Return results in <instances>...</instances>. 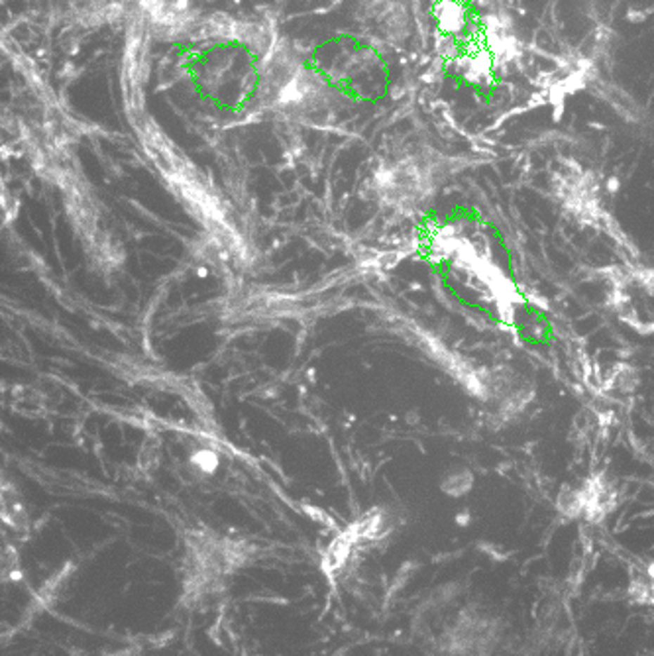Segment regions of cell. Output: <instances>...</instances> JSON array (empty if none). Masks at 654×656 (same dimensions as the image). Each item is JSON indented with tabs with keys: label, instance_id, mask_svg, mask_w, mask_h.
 <instances>
[{
	"label": "cell",
	"instance_id": "1",
	"mask_svg": "<svg viewBox=\"0 0 654 656\" xmlns=\"http://www.w3.org/2000/svg\"><path fill=\"white\" fill-rule=\"evenodd\" d=\"M579 487H582L584 501H586L584 517L589 523H599L617 503V494L613 485L607 484L603 476H594Z\"/></svg>",
	"mask_w": 654,
	"mask_h": 656
},
{
	"label": "cell",
	"instance_id": "2",
	"mask_svg": "<svg viewBox=\"0 0 654 656\" xmlns=\"http://www.w3.org/2000/svg\"><path fill=\"white\" fill-rule=\"evenodd\" d=\"M493 56L489 51H474V53H468L464 59L460 61L462 67V77L466 81L474 83V85H485L492 81L493 75Z\"/></svg>",
	"mask_w": 654,
	"mask_h": 656
},
{
	"label": "cell",
	"instance_id": "3",
	"mask_svg": "<svg viewBox=\"0 0 654 656\" xmlns=\"http://www.w3.org/2000/svg\"><path fill=\"white\" fill-rule=\"evenodd\" d=\"M436 20H438V28L448 36V34L462 30L466 24V10L456 0H442L436 6Z\"/></svg>",
	"mask_w": 654,
	"mask_h": 656
},
{
	"label": "cell",
	"instance_id": "4",
	"mask_svg": "<svg viewBox=\"0 0 654 656\" xmlns=\"http://www.w3.org/2000/svg\"><path fill=\"white\" fill-rule=\"evenodd\" d=\"M556 507H558L560 513L564 515V517H570V519L584 517L586 501H584L582 487H570V485H564V487L560 489Z\"/></svg>",
	"mask_w": 654,
	"mask_h": 656
},
{
	"label": "cell",
	"instance_id": "5",
	"mask_svg": "<svg viewBox=\"0 0 654 656\" xmlns=\"http://www.w3.org/2000/svg\"><path fill=\"white\" fill-rule=\"evenodd\" d=\"M472 487H474V474L470 470H464V468L446 474L442 484H440L442 494H446L448 497H464L472 491Z\"/></svg>",
	"mask_w": 654,
	"mask_h": 656
},
{
	"label": "cell",
	"instance_id": "6",
	"mask_svg": "<svg viewBox=\"0 0 654 656\" xmlns=\"http://www.w3.org/2000/svg\"><path fill=\"white\" fill-rule=\"evenodd\" d=\"M629 596L639 605H653V584L650 580H633L629 586Z\"/></svg>",
	"mask_w": 654,
	"mask_h": 656
},
{
	"label": "cell",
	"instance_id": "7",
	"mask_svg": "<svg viewBox=\"0 0 654 656\" xmlns=\"http://www.w3.org/2000/svg\"><path fill=\"white\" fill-rule=\"evenodd\" d=\"M480 551L484 552L485 556L495 564H503L511 558V552L507 551L501 544H495V542H480Z\"/></svg>",
	"mask_w": 654,
	"mask_h": 656
},
{
	"label": "cell",
	"instance_id": "8",
	"mask_svg": "<svg viewBox=\"0 0 654 656\" xmlns=\"http://www.w3.org/2000/svg\"><path fill=\"white\" fill-rule=\"evenodd\" d=\"M193 464L197 468H200L203 472H214L218 466V458L217 454L210 452V450H200V452H195Z\"/></svg>",
	"mask_w": 654,
	"mask_h": 656
},
{
	"label": "cell",
	"instance_id": "9",
	"mask_svg": "<svg viewBox=\"0 0 654 656\" xmlns=\"http://www.w3.org/2000/svg\"><path fill=\"white\" fill-rule=\"evenodd\" d=\"M470 521H472V517H470V513H468V511H460V513L456 515V523L460 525V527H466V525H470Z\"/></svg>",
	"mask_w": 654,
	"mask_h": 656
},
{
	"label": "cell",
	"instance_id": "10",
	"mask_svg": "<svg viewBox=\"0 0 654 656\" xmlns=\"http://www.w3.org/2000/svg\"><path fill=\"white\" fill-rule=\"evenodd\" d=\"M646 578L650 581H654V558L646 564Z\"/></svg>",
	"mask_w": 654,
	"mask_h": 656
},
{
	"label": "cell",
	"instance_id": "11",
	"mask_svg": "<svg viewBox=\"0 0 654 656\" xmlns=\"http://www.w3.org/2000/svg\"><path fill=\"white\" fill-rule=\"evenodd\" d=\"M650 584H653V605H654V581H650Z\"/></svg>",
	"mask_w": 654,
	"mask_h": 656
}]
</instances>
